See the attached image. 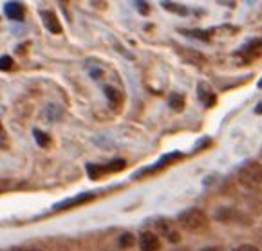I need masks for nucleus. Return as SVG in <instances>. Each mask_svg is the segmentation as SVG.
Returning <instances> with one entry per match:
<instances>
[{"instance_id": "1", "label": "nucleus", "mask_w": 262, "mask_h": 251, "mask_svg": "<svg viewBox=\"0 0 262 251\" xmlns=\"http://www.w3.org/2000/svg\"><path fill=\"white\" fill-rule=\"evenodd\" d=\"M241 185L246 188H258L262 185V165L257 161H248L237 172Z\"/></svg>"}, {"instance_id": "2", "label": "nucleus", "mask_w": 262, "mask_h": 251, "mask_svg": "<svg viewBox=\"0 0 262 251\" xmlns=\"http://www.w3.org/2000/svg\"><path fill=\"white\" fill-rule=\"evenodd\" d=\"M179 224L183 226L188 232H201L205 230L208 224V219H206V213L199 208H188L183 213H179Z\"/></svg>"}, {"instance_id": "3", "label": "nucleus", "mask_w": 262, "mask_h": 251, "mask_svg": "<svg viewBox=\"0 0 262 251\" xmlns=\"http://www.w3.org/2000/svg\"><path fill=\"white\" fill-rule=\"evenodd\" d=\"M94 199V193H80L76 197H71V199H66L63 202H58L54 204V210H67V208H73V206H78V204H83V202H89Z\"/></svg>"}, {"instance_id": "4", "label": "nucleus", "mask_w": 262, "mask_h": 251, "mask_svg": "<svg viewBox=\"0 0 262 251\" xmlns=\"http://www.w3.org/2000/svg\"><path fill=\"white\" fill-rule=\"evenodd\" d=\"M239 54L244 56V58H251V60L260 56L262 54V38H253L251 42H248L246 45L239 51Z\"/></svg>"}, {"instance_id": "5", "label": "nucleus", "mask_w": 262, "mask_h": 251, "mask_svg": "<svg viewBox=\"0 0 262 251\" xmlns=\"http://www.w3.org/2000/svg\"><path fill=\"white\" fill-rule=\"evenodd\" d=\"M139 247H141V251H158L159 239L150 232L141 233V235H139Z\"/></svg>"}, {"instance_id": "6", "label": "nucleus", "mask_w": 262, "mask_h": 251, "mask_svg": "<svg viewBox=\"0 0 262 251\" xmlns=\"http://www.w3.org/2000/svg\"><path fill=\"white\" fill-rule=\"evenodd\" d=\"M42 20H43V26L46 29H49L53 35H58V33H62V26H60V20L58 16L54 15L53 11H42Z\"/></svg>"}, {"instance_id": "7", "label": "nucleus", "mask_w": 262, "mask_h": 251, "mask_svg": "<svg viewBox=\"0 0 262 251\" xmlns=\"http://www.w3.org/2000/svg\"><path fill=\"white\" fill-rule=\"evenodd\" d=\"M4 13L11 20H24V8L18 2H8L4 6Z\"/></svg>"}, {"instance_id": "8", "label": "nucleus", "mask_w": 262, "mask_h": 251, "mask_svg": "<svg viewBox=\"0 0 262 251\" xmlns=\"http://www.w3.org/2000/svg\"><path fill=\"white\" fill-rule=\"evenodd\" d=\"M161 6L166 9V11L173 13V15H179V16H186V15H188V8H186V6L176 4V2H170V0H165Z\"/></svg>"}, {"instance_id": "9", "label": "nucleus", "mask_w": 262, "mask_h": 251, "mask_svg": "<svg viewBox=\"0 0 262 251\" xmlns=\"http://www.w3.org/2000/svg\"><path fill=\"white\" fill-rule=\"evenodd\" d=\"M168 105L172 108H176V110H181V108L185 107V98H183L181 94H172L168 100Z\"/></svg>"}, {"instance_id": "10", "label": "nucleus", "mask_w": 262, "mask_h": 251, "mask_svg": "<svg viewBox=\"0 0 262 251\" xmlns=\"http://www.w3.org/2000/svg\"><path fill=\"white\" fill-rule=\"evenodd\" d=\"M125 168V161L123 159H114L112 163H108L107 166H103L105 172H118V170H123Z\"/></svg>"}, {"instance_id": "11", "label": "nucleus", "mask_w": 262, "mask_h": 251, "mask_svg": "<svg viewBox=\"0 0 262 251\" xmlns=\"http://www.w3.org/2000/svg\"><path fill=\"white\" fill-rule=\"evenodd\" d=\"M136 242L134 235L132 233H123V235L120 237V240H118V244H120V247H132Z\"/></svg>"}, {"instance_id": "12", "label": "nucleus", "mask_w": 262, "mask_h": 251, "mask_svg": "<svg viewBox=\"0 0 262 251\" xmlns=\"http://www.w3.org/2000/svg\"><path fill=\"white\" fill-rule=\"evenodd\" d=\"M13 69V58L11 56H0V71L2 73H8V71H11Z\"/></svg>"}, {"instance_id": "13", "label": "nucleus", "mask_w": 262, "mask_h": 251, "mask_svg": "<svg viewBox=\"0 0 262 251\" xmlns=\"http://www.w3.org/2000/svg\"><path fill=\"white\" fill-rule=\"evenodd\" d=\"M103 93H105V96L108 98V101H111L112 105H116V103H118V100H120V96H118V90H116V89H112V87H105V89H103Z\"/></svg>"}, {"instance_id": "14", "label": "nucleus", "mask_w": 262, "mask_h": 251, "mask_svg": "<svg viewBox=\"0 0 262 251\" xmlns=\"http://www.w3.org/2000/svg\"><path fill=\"white\" fill-rule=\"evenodd\" d=\"M183 35L192 36V38L205 40V42H208V40H210V35H208V33H206V31H183Z\"/></svg>"}, {"instance_id": "15", "label": "nucleus", "mask_w": 262, "mask_h": 251, "mask_svg": "<svg viewBox=\"0 0 262 251\" xmlns=\"http://www.w3.org/2000/svg\"><path fill=\"white\" fill-rule=\"evenodd\" d=\"M136 8H138V11L141 13V15H147L148 11H150V8H148L147 0H134Z\"/></svg>"}, {"instance_id": "16", "label": "nucleus", "mask_w": 262, "mask_h": 251, "mask_svg": "<svg viewBox=\"0 0 262 251\" xmlns=\"http://www.w3.org/2000/svg\"><path fill=\"white\" fill-rule=\"evenodd\" d=\"M35 138H36V141H38L40 147H46V145L49 143V138H47L46 134H42L40 130H35Z\"/></svg>"}, {"instance_id": "17", "label": "nucleus", "mask_w": 262, "mask_h": 251, "mask_svg": "<svg viewBox=\"0 0 262 251\" xmlns=\"http://www.w3.org/2000/svg\"><path fill=\"white\" fill-rule=\"evenodd\" d=\"M166 235H168L170 242H179V239H181V235L178 232H166Z\"/></svg>"}, {"instance_id": "18", "label": "nucleus", "mask_w": 262, "mask_h": 251, "mask_svg": "<svg viewBox=\"0 0 262 251\" xmlns=\"http://www.w3.org/2000/svg\"><path fill=\"white\" fill-rule=\"evenodd\" d=\"M233 251H258V249L255 246H251V244H243V246L235 247Z\"/></svg>"}, {"instance_id": "19", "label": "nucleus", "mask_w": 262, "mask_h": 251, "mask_svg": "<svg viewBox=\"0 0 262 251\" xmlns=\"http://www.w3.org/2000/svg\"><path fill=\"white\" fill-rule=\"evenodd\" d=\"M13 251H40V249H36V247H15Z\"/></svg>"}, {"instance_id": "20", "label": "nucleus", "mask_w": 262, "mask_h": 251, "mask_svg": "<svg viewBox=\"0 0 262 251\" xmlns=\"http://www.w3.org/2000/svg\"><path fill=\"white\" fill-rule=\"evenodd\" d=\"M201 251H221L219 247H206V249H201Z\"/></svg>"}, {"instance_id": "21", "label": "nucleus", "mask_w": 262, "mask_h": 251, "mask_svg": "<svg viewBox=\"0 0 262 251\" xmlns=\"http://www.w3.org/2000/svg\"><path fill=\"white\" fill-rule=\"evenodd\" d=\"M255 112H257V114H260V112H262V103H260V105H257V108H255Z\"/></svg>"}, {"instance_id": "22", "label": "nucleus", "mask_w": 262, "mask_h": 251, "mask_svg": "<svg viewBox=\"0 0 262 251\" xmlns=\"http://www.w3.org/2000/svg\"><path fill=\"white\" fill-rule=\"evenodd\" d=\"M258 87H260V89H262V78H260V80H258Z\"/></svg>"}]
</instances>
